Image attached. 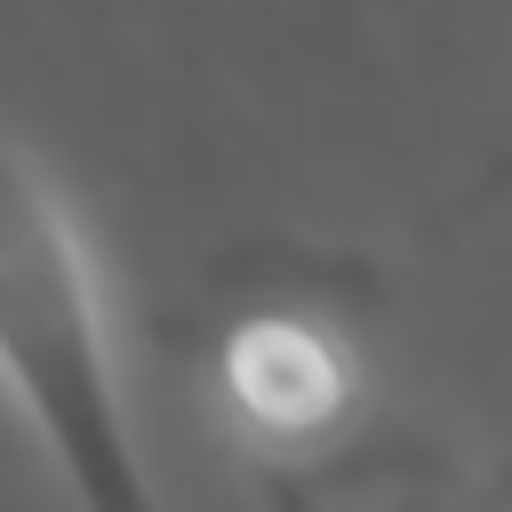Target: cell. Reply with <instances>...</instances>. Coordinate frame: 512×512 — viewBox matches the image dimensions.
Segmentation results:
<instances>
[{
    "instance_id": "cell-1",
    "label": "cell",
    "mask_w": 512,
    "mask_h": 512,
    "mask_svg": "<svg viewBox=\"0 0 512 512\" xmlns=\"http://www.w3.org/2000/svg\"><path fill=\"white\" fill-rule=\"evenodd\" d=\"M0 384L80 512H168L128 424L88 240L16 136H0Z\"/></svg>"
},
{
    "instance_id": "cell-2",
    "label": "cell",
    "mask_w": 512,
    "mask_h": 512,
    "mask_svg": "<svg viewBox=\"0 0 512 512\" xmlns=\"http://www.w3.org/2000/svg\"><path fill=\"white\" fill-rule=\"evenodd\" d=\"M216 384H224V400L256 448L304 456L360 400V360H352V336L336 328V312L272 296V304L232 320V336L216 352Z\"/></svg>"
}]
</instances>
